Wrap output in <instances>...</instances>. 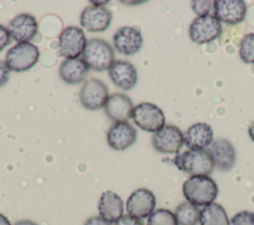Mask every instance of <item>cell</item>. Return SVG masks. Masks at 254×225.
<instances>
[{"label": "cell", "mask_w": 254, "mask_h": 225, "mask_svg": "<svg viewBox=\"0 0 254 225\" xmlns=\"http://www.w3.org/2000/svg\"><path fill=\"white\" fill-rule=\"evenodd\" d=\"M248 135L250 139L254 142V122H252L248 127Z\"/></svg>", "instance_id": "1f68e13d"}, {"label": "cell", "mask_w": 254, "mask_h": 225, "mask_svg": "<svg viewBox=\"0 0 254 225\" xmlns=\"http://www.w3.org/2000/svg\"><path fill=\"white\" fill-rule=\"evenodd\" d=\"M14 225H38V224L31 221V220H22V221H19V222L15 223Z\"/></svg>", "instance_id": "836d02e7"}, {"label": "cell", "mask_w": 254, "mask_h": 225, "mask_svg": "<svg viewBox=\"0 0 254 225\" xmlns=\"http://www.w3.org/2000/svg\"><path fill=\"white\" fill-rule=\"evenodd\" d=\"M81 56L87 67L96 71L108 69L114 61L113 48L109 43L98 38L87 41Z\"/></svg>", "instance_id": "3957f363"}, {"label": "cell", "mask_w": 254, "mask_h": 225, "mask_svg": "<svg viewBox=\"0 0 254 225\" xmlns=\"http://www.w3.org/2000/svg\"><path fill=\"white\" fill-rule=\"evenodd\" d=\"M84 225H112V224L107 222L106 220H104L100 216H93V217L88 218L85 221Z\"/></svg>", "instance_id": "4dcf8cb0"}, {"label": "cell", "mask_w": 254, "mask_h": 225, "mask_svg": "<svg viewBox=\"0 0 254 225\" xmlns=\"http://www.w3.org/2000/svg\"><path fill=\"white\" fill-rule=\"evenodd\" d=\"M183 194L190 203L197 207L206 206L214 202L218 187L209 175H192L184 182Z\"/></svg>", "instance_id": "6da1fadb"}, {"label": "cell", "mask_w": 254, "mask_h": 225, "mask_svg": "<svg viewBox=\"0 0 254 225\" xmlns=\"http://www.w3.org/2000/svg\"><path fill=\"white\" fill-rule=\"evenodd\" d=\"M184 142L190 150L206 149L213 142L212 128L203 122L194 123L184 133Z\"/></svg>", "instance_id": "d6986e66"}, {"label": "cell", "mask_w": 254, "mask_h": 225, "mask_svg": "<svg viewBox=\"0 0 254 225\" xmlns=\"http://www.w3.org/2000/svg\"><path fill=\"white\" fill-rule=\"evenodd\" d=\"M152 144L161 154H178L185 144L184 134L177 126L165 125L154 133Z\"/></svg>", "instance_id": "52a82bcc"}, {"label": "cell", "mask_w": 254, "mask_h": 225, "mask_svg": "<svg viewBox=\"0 0 254 225\" xmlns=\"http://www.w3.org/2000/svg\"><path fill=\"white\" fill-rule=\"evenodd\" d=\"M115 225H144L142 220L133 217L129 214H123V216L115 222Z\"/></svg>", "instance_id": "83f0119b"}, {"label": "cell", "mask_w": 254, "mask_h": 225, "mask_svg": "<svg viewBox=\"0 0 254 225\" xmlns=\"http://www.w3.org/2000/svg\"><path fill=\"white\" fill-rule=\"evenodd\" d=\"M112 20L111 12L104 6L91 5L80 14V25L88 32L98 33L109 28Z\"/></svg>", "instance_id": "4fadbf2b"}, {"label": "cell", "mask_w": 254, "mask_h": 225, "mask_svg": "<svg viewBox=\"0 0 254 225\" xmlns=\"http://www.w3.org/2000/svg\"><path fill=\"white\" fill-rule=\"evenodd\" d=\"M99 216L109 223H115L123 216L124 203L122 198L111 190L104 191L98 201Z\"/></svg>", "instance_id": "ffe728a7"}, {"label": "cell", "mask_w": 254, "mask_h": 225, "mask_svg": "<svg viewBox=\"0 0 254 225\" xmlns=\"http://www.w3.org/2000/svg\"><path fill=\"white\" fill-rule=\"evenodd\" d=\"M175 166L190 176L209 175L214 169V162L209 148L200 150H187L173 159Z\"/></svg>", "instance_id": "7a4b0ae2"}, {"label": "cell", "mask_w": 254, "mask_h": 225, "mask_svg": "<svg viewBox=\"0 0 254 225\" xmlns=\"http://www.w3.org/2000/svg\"><path fill=\"white\" fill-rule=\"evenodd\" d=\"M11 37L9 35V32L7 28H5L3 25H0V52L3 51L10 43Z\"/></svg>", "instance_id": "f546056e"}, {"label": "cell", "mask_w": 254, "mask_h": 225, "mask_svg": "<svg viewBox=\"0 0 254 225\" xmlns=\"http://www.w3.org/2000/svg\"><path fill=\"white\" fill-rule=\"evenodd\" d=\"M0 225H11L9 219L1 213H0Z\"/></svg>", "instance_id": "d6a6232c"}, {"label": "cell", "mask_w": 254, "mask_h": 225, "mask_svg": "<svg viewBox=\"0 0 254 225\" xmlns=\"http://www.w3.org/2000/svg\"><path fill=\"white\" fill-rule=\"evenodd\" d=\"M108 88L106 84L97 78H89L81 86L79 100L87 110H98L104 107L108 99Z\"/></svg>", "instance_id": "9c48e42d"}, {"label": "cell", "mask_w": 254, "mask_h": 225, "mask_svg": "<svg viewBox=\"0 0 254 225\" xmlns=\"http://www.w3.org/2000/svg\"><path fill=\"white\" fill-rule=\"evenodd\" d=\"M133 108V102L123 93L111 94L104 105L105 114L115 123L128 122L132 118Z\"/></svg>", "instance_id": "ac0fdd59"}, {"label": "cell", "mask_w": 254, "mask_h": 225, "mask_svg": "<svg viewBox=\"0 0 254 225\" xmlns=\"http://www.w3.org/2000/svg\"><path fill=\"white\" fill-rule=\"evenodd\" d=\"M113 45L121 55H135L143 46V37L140 29L131 26L118 28L113 35Z\"/></svg>", "instance_id": "30bf717a"}, {"label": "cell", "mask_w": 254, "mask_h": 225, "mask_svg": "<svg viewBox=\"0 0 254 225\" xmlns=\"http://www.w3.org/2000/svg\"><path fill=\"white\" fill-rule=\"evenodd\" d=\"M88 69L82 58H65L60 65L59 73L66 84H78L86 78Z\"/></svg>", "instance_id": "44dd1931"}, {"label": "cell", "mask_w": 254, "mask_h": 225, "mask_svg": "<svg viewBox=\"0 0 254 225\" xmlns=\"http://www.w3.org/2000/svg\"><path fill=\"white\" fill-rule=\"evenodd\" d=\"M230 225H254V213L250 211H240L230 220Z\"/></svg>", "instance_id": "484cf974"}, {"label": "cell", "mask_w": 254, "mask_h": 225, "mask_svg": "<svg viewBox=\"0 0 254 225\" xmlns=\"http://www.w3.org/2000/svg\"><path fill=\"white\" fill-rule=\"evenodd\" d=\"M174 214L179 225H197L199 223L200 210L189 201L179 204Z\"/></svg>", "instance_id": "603a6c76"}, {"label": "cell", "mask_w": 254, "mask_h": 225, "mask_svg": "<svg viewBox=\"0 0 254 225\" xmlns=\"http://www.w3.org/2000/svg\"><path fill=\"white\" fill-rule=\"evenodd\" d=\"M221 24L213 15L196 17L189 28L190 40L198 45L208 44L216 40L221 34Z\"/></svg>", "instance_id": "8992f818"}, {"label": "cell", "mask_w": 254, "mask_h": 225, "mask_svg": "<svg viewBox=\"0 0 254 225\" xmlns=\"http://www.w3.org/2000/svg\"><path fill=\"white\" fill-rule=\"evenodd\" d=\"M108 75L112 82L123 90H131L138 80L137 69L128 60H114L108 68Z\"/></svg>", "instance_id": "2e32d148"}, {"label": "cell", "mask_w": 254, "mask_h": 225, "mask_svg": "<svg viewBox=\"0 0 254 225\" xmlns=\"http://www.w3.org/2000/svg\"><path fill=\"white\" fill-rule=\"evenodd\" d=\"M200 225H230L225 209L218 203L212 202L200 210Z\"/></svg>", "instance_id": "7402d4cb"}, {"label": "cell", "mask_w": 254, "mask_h": 225, "mask_svg": "<svg viewBox=\"0 0 254 225\" xmlns=\"http://www.w3.org/2000/svg\"><path fill=\"white\" fill-rule=\"evenodd\" d=\"M238 54L244 63H254V34H247L242 38Z\"/></svg>", "instance_id": "d4e9b609"}, {"label": "cell", "mask_w": 254, "mask_h": 225, "mask_svg": "<svg viewBox=\"0 0 254 225\" xmlns=\"http://www.w3.org/2000/svg\"><path fill=\"white\" fill-rule=\"evenodd\" d=\"M137 138L136 129L128 122L114 123L106 134L108 146L115 151H123L131 147Z\"/></svg>", "instance_id": "9a60e30c"}, {"label": "cell", "mask_w": 254, "mask_h": 225, "mask_svg": "<svg viewBox=\"0 0 254 225\" xmlns=\"http://www.w3.org/2000/svg\"><path fill=\"white\" fill-rule=\"evenodd\" d=\"M213 16L222 23L235 25L241 23L246 15L247 7L242 0L213 1Z\"/></svg>", "instance_id": "7c38bea8"}, {"label": "cell", "mask_w": 254, "mask_h": 225, "mask_svg": "<svg viewBox=\"0 0 254 225\" xmlns=\"http://www.w3.org/2000/svg\"><path fill=\"white\" fill-rule=\"evenodd\" d=\"M209 149L212 154L214 169L225 172L234 167L236 163V151L227 139L218 138L213 140Z\"/></svg>", "instance_id": "e0dca14e"}, {"label": "cell", "mask_w": 254, "mask_h": 225, "mask_svg": "<svg viewBox=\"0 0 254 225\" xmlns=\"http://www.w3.org/2000/svg\"><path fill=\"white\" fill-rule=\"evenodd\" d=\"M7 30L14 41L27 43L36 36L38 32V22L33 15L21 13L9 22Z\"/></svg>", "instance_id": "5bb4252c"}, {"label": "cell", "mask_w": 254, "mask_h": 225, "mask_svg": "<svg viewBox=\"0 0 254 225\" xmlns=\"http://www.w3.org/2000/svg\"><path fill=\"white\" fill-rule=\"evenodd\" d=\"M86 43L83 30L69 26L64 28L59 37V50L65 58H78L82 55Z\"/></svg>", "instance_id": "ba28073f"}, {"label": "cell", "mask_w": 254, "mask_h": 225, "mask_svg": "<svg viewBox=\"0 0 254 225\" xmlns=\"http://www.w3.org/2000/svg\"><path fill=\"white\" fill-rule=\"evenodd\" d=\"M147 225H179L175 214L165 208L155 210L149 217Z\"/></svg>", "instance_id": "cb8c5ba5"}, {"label": "cell", "mask_w": 254, "mask_h": 225, "mask_svg": "<svg viewBox=\"0 0 254 225\" xmlns=\"http://www.w3.org/2000/svg\"><path fill=\"white\" fill-rule=\"evenodd\" d=\"M213 6L212 1H191L190 7L197 17L209 15L210 9Z\"/></svg>", "instance_id": "4316f807"}, {"label": "cell", "mask_w": 254, "mask_h": 225, "mask_svg": "<svg viewBox=\"0 0 254 225\" xmlns=\"http://www.w3.org/2000/svg\"><path fill=\"white\" fill-rule=\"evenodd\" d=\"M156 207V197L147 188H138L127 199L126 209L129 215L143 219L149 217Z\"/></svg>", "instance_id": "8fae6325"}, {"label": "cell", "mask_w": 254, "mask_h": 225, "mask_svg": "<svg viewBox=\"0 0 254 225\" xmlns=\"http://www.w3.org/2000/svg\"><path fill=\"white\" fill-rule=\"evenodd\" d=\"M40 51L30 42L18 43L6 54L5 62L10 70L24 72L31 69L39 60Z\"/></svg>", "instance_id": "277c9868"}, {"label": "cell", "mask_w": 254, "mask_h": 225, "mask_svg": "<svg viewBox=\"0 0 254 225\" xmlns=\"http://www.w3.org/2000/svg\"><path fill=\"white\" fill-rule=\"evenodd\" d=\"M10 68L4 60H0V87L4 86L10 77Z\"/></svg>", "instance_id": "f1b7e54d"}, {"label": "cell", "mask_w": 254, "mask_h": 225, "mask_svg": "<svg viewBox=\"0 0 254 225\" xmlns=\"http://www.w3.org/2000/svg\"><path fill=\"white\" fill-rule=\"evenodd\" d=\"M132 119L140 129L150 133H155L165 126L162 109L150 102H142L134 106Z\"/></svg>", "instance_id": "5b68a950"}]
</instances>
